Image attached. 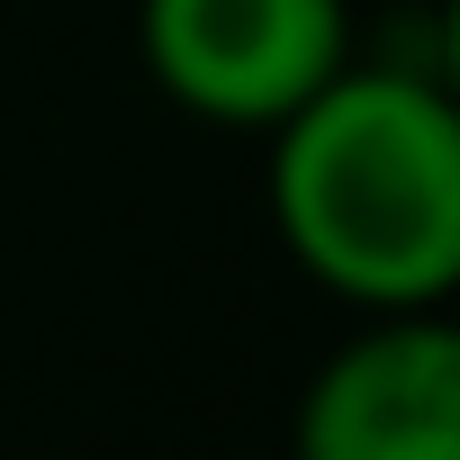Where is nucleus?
Masks as SVG:
<instances>
[{
	"label": "nucleus",
	"instance_id": "obj_1",
	"mask_svg": "<svg viewBox=\"0 0 460 460\" xmlns=\"http://www.w3.org/2000/svg\"><path fill=\"white\" fill-rule=\"evenodd\" d=\"M271 226L289 262L361 307L460 298V109L433 73L343 64L271 127Z\"/></svg>",
	"mask_w": 460,
	"mask_h": 460
},
{
	"label": "nucleus",
	"instance_id": "obj_2",
	"mask_svg": "<svg viewBox=\"0 0 460 460\" xmlns=\"http://www.w3.org/2000/svg\"><path fill=\"white\" fill-rule=\"evenodd\" d=\"M145 73L208 127H280L316 82L352 64L343 0H145Z\"/></svg>",
	"mask_w": 460,
	"mask_h": 460
},
{
	"label": "nucleus",
	"instance_id": "obj_3",
	"mask_svg": "<svg viewBox=\"0 0 460 460\" xmlns=\"http://www.w3.org/2000/svg\"><path fill=\"white\" fill-rule=\"evenodd\" d=\"M298 460H460V316L388 307L334 343L289 424Z\"/></svg>",
	"mask_w": 460,
	"mask_h": 460
},
{
	"label": "nucleus",
	"instance_id": "obj_4",
	"mask_svg": "<svg viewBox=\"0 0 460 460\" xmlns=\"http://www.w3.org/2000/svg\"><path fill=\"white\" fill-rule=\"evenodd\" d=\"M433 82H442L451 109H460V0H442V64H433Z\"/></svg>",
	"mask_w": 460,
	"mask_h": 460
}]
</instances>
